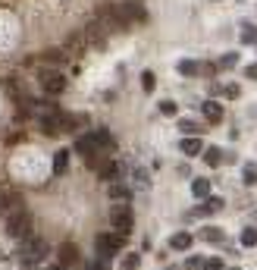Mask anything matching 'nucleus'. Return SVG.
I'll return each instance as SVG.
<instances>
[{"mask_svg":"<svg viewBox=\"0 0 257 270\" xmlns=\"http://www.w3.org/2000/svg\"><path fill=\"white\" fill-rule=\"evenodd\" d=\"M50 255V245L44 242V239H28V242H22V248H19V261H22V267L25 270H31V267H38L44 258Z\"/></svg>","mask_w":257,"mask_h":270,"instance_id":"nucleus-1","label":"nucleus"},{"mask_svg":"<svg viewBox=\"0 0 257 270\" xmlns=\"http://www.w3.org/2000/svg\"><path fill=\"white\" fill-rule=\"evenodd\" d=\"M28 229H31V214L25 207H16L7 214V236L10 239H25Z\"/></svg>","mask_w":257,"mask_h":270,"instance_id":"nucleus-2","label":"nucleus"},{"mask_svg":"<svg viewBox=\"0 0 257 270\" xmlns=\"http://www.w3.org/2000/svg\"><path fill=\"white\" fill-rule=\"evenodd\" d=\"M38 82L47 95H60L63 88H66V76L60 73V69H53V66H44L41 73H38Z\"/></svg>","mask_w":257,"mask_h":270,"instance_id":"nucleus-3","label":"nucleus"},{"mask_svg":"<svg viewBox=\"0 0 257 270\" xmlns=\"http://www.w3.org/2000/svg\"><path fill=\"white\" fill-rule=\"evenodd\" d=\"M98 255L101 258H110V255H116V251H122V245H125V236H122V232H101V236H98Z\"/></svg>","mask_w":257,"mask_h":270,"instance_id":"nucleus-4","label":"nucleus"},{"mask_svg":"<svg viewBox=\"0 0 257 270\" xmlns=\"http://www.w3.org/2000/svg\"><path fill=\"white\" fill-rule=\"evenodd\" d=\"M94 16H98V19L104 22V28H107L110 35H113V32H122V28H125L122 16H119V10H116L113 4H101V7L94 10Z\"/></svg>","mask_w":257,"mask_h":270,"instance_id":"nucleus-5","label":"nucleus"},{"mask_svg":"<svg viewBox=\"0 0 257 270\" xmlns=\"http://www.w3.org/2000/svg\"><path fill=\"white\" fill-rule=\"evenodd\" d=\"M82 35H85V41L91 44V47H107V28H104V22L98 19V16H91V19L85 22V28H82Z\"/></svg>","mask_w":257,"mask_h":270,"instance_id":"nucleus-6","label":"nucleus"},{"mask_svg":"<svg viewBox=\"0 0 257 270\" xmlns=\"http://www.w3.org/2000/svg\"><path fill=\"white\" fill-rule=\"evenodd\" d=\"M116 10H119V16H122L125 28L132 25V22H148V10H144L138 0H125V4H119Z\"/></svg>","mask_w":257,"mask_h":270,"instance_id":"nucleus-7","label":"nucleus"},{"mask_svg":"<svg viewBox=\"0 0 257 270\" xmlns=\"http://www.w3.org/2000/svg\"><path fill=\"white\" fill-rule=\"evenodd\" d=\"M57 264H60L63 270L79 267V264H82V251H79V245H76V242H63V245L57 248Z\"/></svg>","mask_w":257,"mask_h":270,"instance_id":"nucleus-8","label":"nucleus"},{"mask_svg":"<svg viewBox=\"0 0 257 270\" xmlns=\"http://www.w3.org/2000/svg\"><path fill=\"white\" fill-rule=\"evenodd\" d=\"M110 223H113V229H116V232H122V236H125V232L132 229L135 217H132V211H128L125 204H116L113 211H110Z\"/></svg>","mask_w":257,"mask_h":270,"instance_id":"nucleus-9","label":"nucleus"},{"mask_svg":"<svg viewBox=\"0 0 257 270\" xmlns=\"http://www.w3.org/2000/svg\"><path fill=\"white\" fill-rule=\"evenodd\" d=\"M16 207H22V195L13 192V189H7V186H0V214H4V211L10 214Z\"/></svg>","mask_w":257,"mask_h":270,"instance_id":"nucleus-10","label":"nucleus"},{"mask_svg":"<svg viewBox=\"0 0 257 270\" xmlns=\"http://www.w3.org/2000/svg\"><path fill=\"white\" fill-rule=\"evenodd\" d=\"M85 47H88V41H85V35L82 32H72L69 35V41H66V53H69V60H79L82 57V53H85Z\"/></svg>","mask_w":257,"mask_h":270,"instance_id":"nucleus-11","label":"nucleus"},{"mask_svg":"<svg viewBox=\"0 0 257 270\" xmlns=\"http://www.w3.org/2000/svg\"><path fill=\"white\" fill-rule=\"evenodd\" d=\"M38 60H44L47 66H53V69H57V66H63V63L69 60V53H66L63 47H50V50H44V53H41Z\"/></svg>","mask_w":257,"mask_h":270,"instance_id":"nucleus-12","label":"nucleus"},{"mask_svg":"<svg viewBox=\"0 0 257 270\" xmlns=\"http://www.w3.org/2000/svg\"><path fill=\"white\" fill-rule=\"evenodd\" d=\"M182 154H185V157H198L201 151H204V141H201L198 135H188V138H182Z\"/></svg>","mask_w":257,"mask_h":270,"instance_id":"nucleus-13","label":"nucleus"},{"mask_svg":"<svg viewBox=\"0 0 257 270\" xmlns=\"http://www.w3.org/2000/svg\"><path fill=\"white\" fill-rule=\"evenodd\" d=\"M204 119L207 123H223V107H219V101H204Z\"/></svg>","mask_w":257,"mask_h":270,"instance_id":"nucleus-14","label":"nucleus"},{"mask_svg":"<svg viewBox=\"0 0 257 270\" xmlns=\"http://www.w3.org/2000/svg\"><path fill=\"white\" fill-rule=\"evenodd\" d=\"M191 242H195L191 232H176V236L170 239V248H173V251H188V248H191Z\"/></svg>","mask_w":257,"mask_h":270,"instance_id":"nucleus-15","label":"nucleus"},{"mask_svg":"<svg viewBox=\"0 0 257 270\" xmlns=\"http://www.w3.org/2000/svg\"><path fill=\"white\" fill-rule=\"evenodd\" d=\"M191 195L195 198H210V179H204V176L191 179Z\"/></svg>","mask_w":257,"mask_h":270,"instance_id":"nucleus-16","label":"nucleus"},{"mask_svg":"<svg viewBox=\"0 0 257 270\" xmlns=\"http://www.w3.org/2000/svg\"><path fill=\"white\" fill-rule=\"evenodd\" d=\"M110 198H116V201H128L132 198V189L125 183H110Z\"/></svg>","mask_w":257,"mask_h":270,"instance_id":"nucleus-17","label":"nucleus"},{"mask_svg":"<svg viewBox=\"0 0 257 270\" xmlns=\"http://www.w3.org/2000/svg\"><path fill=\"white\" fill-rule=\"evenodd\" d=\"M201 239L210 242V245H219V242H223V229H219V226H204V229H201Z\"/></svg>","mask_w":257,"mask_h":270,"instance_id":"nucleus-18","label":"nucleus"},{"mask_svg":"<svg viewBox=\"0 0 257 270\" xmlns=\"http://www.w3.org/2000/svg\"><path fill=\"white\" fill-rule=\"evenodd\" d=\"M204 164L207 167H219V164H223V151H219V148H207L204 151Z\"/></svg>","mask_w":257,"mask_h":270,"instance_id":"nucleus-19","label":"nucleus"},{"mask_svg":"<svg viewBox=\"0 0 257 270\" xmlns=\"http://www.w3.org/2000/svg\"><path fill=\"white\" fill-rule=\"evenodd\" d=\"M66 167H69V151H57V157H53V173H66Z\"/></svg>","mask_w":257,"mask_h":270,"instance_id":"nucleus-20","label":"nucleus"},{"mask_svg":"<svg viewBox=\"0 0 257 270\" xmlns=\"http://www.w3.org/2000/svg\"><path fill=\"white\" fill-rule=\"evenodd\" d=\"M216 211H223V198H207L204 207H198V214H216Z\"/></svg>","mask_w":257,"mask_h":270,"instance_id":"nucleus-21","label":"nucleus"},{"mask_svg":"<svg viewBox=\"0 0 257 270\" xmlns=\"http://www.w3.org/2000/svg\"><path fill=\"white\" fill-rule=\"evenodd\" d=\"M242 44H257V25H251V22L242 25Z\"/></svg>","mask_w":257,"mask_h":270,"instance_id":"nucleus-22","label":"nucleus"},{"mask_svg":"<svg viewBox=\"0 0 257 270\" xmlns=\"http://www.w3.org/2000/svg\"><path fill=\"white\" fill-rule=\"evenodd\" d=\"M179 73H182V76H198L201 66H198L195 60H179Z\"/></svg>","mask_w":257,"mask_h":270,"instance_id":"nucleus-23","label":"nucleus"},{"mask_svg":"<svg viewBox=\"0 0 257 270\" xmlns=\"http://www.w3.org/2000/svg\"><path fill=\"white\" fill-rule=\"evenodd\" d=\"M251 245H257V229L254 226L242 229V248H251Z\"/></svg>","mask_w":257,"mask_h":270,"instance_id":"nucleus-24","label":"nucleus"},{"mask_svg":"<svg viewBox=\"0 0 257 270\" xmlns=\"http://www.w3.org/2000/svg\"><path fill=\"white\" fill-rule=\"evenodd\" d=\"M154 85H157V79H154V73H151V69H144V73H141V88H144V92H154Z\"/></svg>","mask_w":257,"mask_h":270,"instance_id":"nucleus-25","label":"nucleus"},{"mask_svg":"<svg viewBox=\"0 0 257 270\" xmlns=\"http://www.w3.org/2000/svg\"><path fill=\"white\" fill-rule=\"evenodd\" d=\"M179 129L188 132V135H198L201 132V123H195V119H179Z\"/></svg>","mask_w":257,"mask_h":270,"instance_id":"nucleus-26","label":"nucleus"},{"mask_svg":"<svg viewBox=\"0 0 257 270\" xmlns=\"http://www.w3.org/2000/svg\"><path fill=\"white\" fill-rule=\"evenodd\" d=\"M242 179H245V186H254V183H257V167L248 164V167L242 170Z\"/></svg>","mask_w":257,"mask_h":270,"instance_id":"nucleus-27","label":"nucleus"},{"mask_svg":"<svg viewBox=\"0 0 257 270\" xmlns=\"http://www.w3.org/2000/svg\"><path fill=\"white\" fill-rule=\"evenodd\" d=\"M238 63V53H226V57H219V63H216V69H232Z\"/></svg>","mask_w":257,"mask_h":270,"instance_id":"nucleus-28","label":"nucleus"},{"mask_svg":"<svg viewBox=\"0 0 257 270\" xmlns=\"http://www.w3.org/2000/svg\"><path fill=\"white\" fill-rule=\"evenodd\" d=\"M219 92H223V98H229V101H235L238 95H242V88H238V85H219Z\"/></svg>","mask_w":257,"mask_h":270,"instance_id":"nucleus-29","label":"nucleus"},{"mask_svg":"<svg viewBox=\"0 0 257 270\" xmlns=\"http://www.w3.org/2000/svg\"><path fill=\"white\" fill-rule=\"evenodd\" d=\"M160 113H163V116H176V113H179L176 101H160Z\"/></svg>","mask_w":257,"mask_h":270,"instance_id":"nucleus-30","label":"nucleus"},{"mask_svg":"<svg viewBox=\"0 0 257 270\" xmlns=\"http://www.w3.org/2000/svg\"><path fill=\"white\" fill-rule=\"evenodd\" d=\"M204 264H207L204 258H188L185 261V270H204Z\"/></svg>","mask_w":257,"mask_h":270,"instance_id":"nucleus-31","label":"nucleus"},{"mask_svg":"<svg viewBox=\"0 0 257 270\" xmlns=\"http://www.w3.org/2000/svg\"><path fill=\"white\" fill-rule=\"evenodd\" d=\"M138 261H141L138 255H128V258L122 261V270H138Z\"/></svg>","mask_w":257,"mask_h":270,"instance_id":"nucleus-32","label":"nucleus"},{"mask_svg":"<svg viewBox=\"0 0 257 270\" xmlns=\"http://www.w3.org/2000/svg\"><path fill=\"white\" fill-rule=\"evenodd\" d=\"M245 76H248V79H257V63H254V66H248V69H245Z\"/></svg>","mask_w":257,"mask_h":270,"instance_id":"nucleus-33","label":"nucleus"},{"mask_svg":"<svg viewBox=\"0 0 257 270\" xmlns=\"http://www.w3.org/2000/svg\"><path fill=\"white\" fill-rule=\"evenodd\" d=\"M47 270H63V267H60V264H57V267H47Z\"/></svg>","mask_w":257,"mask_h":270,"instance_id":"nucleus-34","label":"nucleus"},{"mask_svg":"<svg viewBox=\"0 0 257 270\" xmlns=\"http://www.w3.org/2000/svg\"><path fill=\"white\" fill-rule=\"evenodd\" d=\"M229 270H238V267H229Z\"/></svg>","mask_w":257,"mask_h":270,"instance_id":"nucleus-35","label":"nucleus"}]
</instances>
